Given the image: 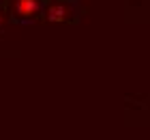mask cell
<instances>
[{
    "label": "cell",
    "mask_w": 150,
    "mask_h": 140,
    "mask_svg": "<svg viewBox=\"0 0 150 140\" xmlns=\"http://www.w3.org/2000/svg\"><path fill=\"white\" fill-rule=\"evenodd\" d=\"M13 11L19 17H32L39 13V0H13Z\"/></svg>",
    "instance_id": "6da1fadb"
}]
</instances>
